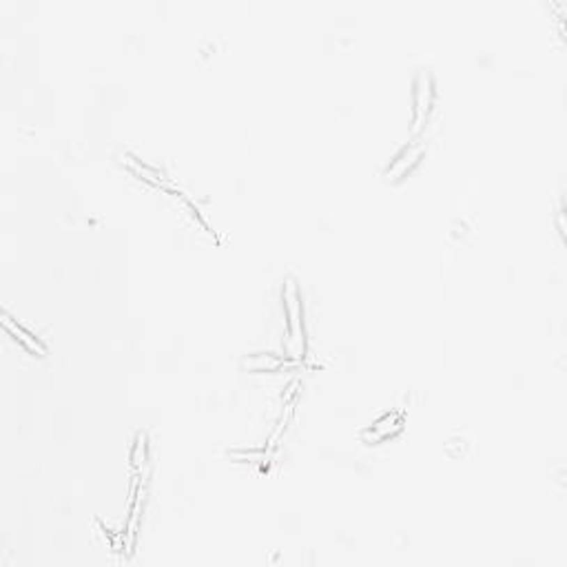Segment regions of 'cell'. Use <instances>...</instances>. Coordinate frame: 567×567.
<instances>
[{
	"label": "cell",
	"mask_w": 567,
	"mask_h": 567,
	"mask_svg": "<svg viewBox=\"0 0 567 567\" xmlns=\"http://www.w3.org/2000/svg\"><path fill=\"white\" fill-rule=\"evenodd\" d=\"M284 300V313H286V324H288V350L290 357H302L304 352V324H302V297L297 281L293 277L286 279L281 290Z\"/></svg>",
	"instance_id": "obj_1"
},
{
	"label": "cell",
	"mask_w": 567,
	"mask_h": 567,
	"mask_svg": "<svg viewBox=\"0 0 567 567\" xmlns=\"http://www.w3.org/2000/svg\"><path fill=\"white\" fill-rule=\"evenodd\" d=\"M433 93H435V84L433 76L428 71H419L414 78V89H412V100H414V131H419L426 114L433 104Z\"/></svg>",
	"instance_id": "obj_2"
},
{
	"label": "cell",
	"mask_w": 567,
	"mask_h": 567,
	"mask_svg": "<svg viewBox=\"0 0 567 567\" xmlns=\"http://www.w3.org/2000/svg\"><path fill=\"white\" fill-rule=\"evenodd\" d=\"M3 326H5V328L11 332V335H14V339H16V341H20V343H22L24 350H27V352H31V355H38V357H45V355H47V346H45V343H42L38 337H33L27 328H22L20 324H16L14 319L9 317V313H7V311L3 313Z\"/></svg>",
	"instance_id": "obj_3"
},
{
	"label": "cell",
	"mask_w": 567,
	"mask_h": 567,
	"mask_svg": "<svg viewBox=\"0 0 567 567\" xmlns=\"http://www.w3.org/2000/svg\"><path fill=\"white\" fill-rule=\"evenodd\" d=\"M419 155H421V144H410V146H405V149L392 160V164L386 169V178L392 176V178H401L405 171H408L417 160Z\"/></svg>",
	"instance_id": "obj_4"
},
{
	"label": "cell",
	"mask_w": 567,
	"mask_h": 567,
	"mask_svg": "<svg viewBox=\"0 0 567 567\" xmlns=\"http://www.w3.org/2000/svg\"><path fill=\"white\" fill-rule=\"evenodd\" d=\"M286 364V359H281L277 355H253V357H246L242 362L244 368H249V371H277L279 366Z\"/></svg>",
	"instance_id": "obj_5"
},
{
	"label": "cell",
	"mask_w": 567,
	"mask_h": 567,
	"mask_svg": "<svg viewBox=\"0 0 567 567\" xmlns=\"http://www.w3.org/2000/svg\"><path fill=\"white\" fill-rule=\"evenodd\" d=\"M399 426H401V419H399V414H386L384 419H381V421H377L371 430H368V433L364 435L366 439L368 437H373V441H379V439H384V437H388L390 435V430H399Z\"/></svg>",
	"instance_id": "obj_6"
},
{
	"label": "cell",
	"mask_w": 567,
	"mask_h": 567,
	"mask_svg": "<svg viewBox=\"0 0 567 567\" xmlns=\"http://www.w3.org/2000/svg\"><path fill=\"white\" fill-rule=\"evenodd\" d=\"M125 162L135 171V173H138L140 178H144V180H151V182H155V184H162V180H164V176H162V171H157V169H153V166H149V164H144V162H140L138 157H133V155H125Z\"/></svg>",
	"instance_id": "obj_7"
},
{
	"label": "cell",
	"mask_w": 567,
	"mask_h": 567,
	"mask_svg": "<svg viewBox=\"0 0 567 567\" xmlns=\"http://www.w3.org/2000/svg\"><path fill=\"white\" fill-rule=\"evenodd\" d=\"M146 448H149V443H146V435L138 433V435H135V441H133V450H131L133 470H140V467L146 463Z\"/></svg>",
	"instance_id": "obj_8"
}]
</instances>
